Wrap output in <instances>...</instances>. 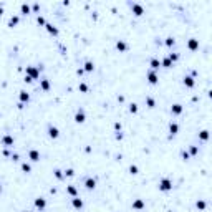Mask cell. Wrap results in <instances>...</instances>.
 Returning a JSON list of instances; mask_svg holds the SVG:
<instances>
[{
    "instance_id": "9c48e42d",
    "label": "cell",
    "mask_w": 212,
    "mask_h": 212,
    "mask_svg": "<svg viewBox=\"0 0 212 212\" xmlns=\"http://www.w3.org/2000/svg\"><path fill=\"white\" fill-rule=\"evenodd\" d=\"M184 85H187L189 88H192V86H194V78H191V76H186V78H184Z\"/></svg>"
},
{
    "instance_id": "277c9868",
    "label": "cell",
    "mask_w": 212,
    "mask_h": 212,
    "mask_svg": "<svg viewBox=\"0 0 212 212\" xmlns=\"http://www.w3.org/2000/svg\"><path fill=\"white\" fill-rule=\"evenodd\" d=\"M116 48H118L119 51H124V50L128 48V45H126L123 40H118V41H116Z\"/></svg>"
},
{
    "instance_id": "7a4b0ae2",
    "label": "cell",
    "mask_w": 212,
    "mask_h": 212,
    "mask_svg": "<svg viewBox=\"0 0 212 212\" xmlns=\"http://www.w3.org/2000/svg\"><path fill=\"white\" fill-rule=\"evenodd\" d=\"M131 8H133V12H134L136 15H142V7L139 5V3H133Z\"/></svg>"
},
{
    "instance_id": "d590c367",
    "label": "cell",
    "mask_w": 212,
    "mask_h": 212,
    "mask_svg": "<svg viewBox=\"0 0 212 212\" xmlns=\"http://www.w3.org/2000/svg\"><path fill=\"white\" fill-rule=\"evenodd\" d=\"M191 152H192V154H197V147L192 146V147H191Z\"/></svg>"
},
{
    "instance_id": "44dd1931",
    "label": "cell",
    "mask_w": 212,
    "mask_h": 212,
    "mask_svg": "<svg viewBox=\"0 0 212 212\" xmlns=\"http://www.w3.org/2000/svg\"><path fill=\"white\" fill-rule=\"evenodd\" d=\"M93 68H95V66H93V63H91V61H86V65H85V70H86V71H91Z\"/></svg>"
},
{
    "instance_id": "d6a6232c",
    "label": "cell",
    "mask_w": 212,
    "mask_h": 212,
    "mask_svg": "<svg viewBox=\"0 0 212 212\" xmlns=\"http://www.w3.org/2000/svg\"><path fill=\"white\" fill-rule=\"evenodd\" d=\"M68 192H70V194H76V189H75L73 186H70V187H68Z\"/></svg>"
},
{
    "instance_id": "d6986e66",
    "label": "cell",
    "mask_w": 212,
    "mask_h": 212,
    "mask_svg": "<svg viewBox=\"0 0 212 212\" xmlns=\"http://www.w3.org/2000/svg\"><path fill=\"white\" fill-rule=\"evenodd\" d=\"M27 73H30V75H32V76H38V71L35 70V68H27Z\"/></svg>"
},
{
    "instance_id": "ba28073f",
    "label": "cell",
    "mask_w": 212,
    "mask_h": 212,
    "mask_svg": "<svg viewBox=\"0 0 212 212\" xmlns=\"http://www.w3.org/2000/svg\"><path fill=\"white\" fill-rule=\"evenodd\" d=\"M197 46H199V41H197L196 38H191V40H189V48H191V50H196Z\"/></svg>"
},
{
    "instance_id": "5b68a950",
    "label": "cell",
    "mask_w": 212,
    "mask_h": 212,
    "mask_svg": "<svg viewBox=\"0 0 212 212\" xmlns=\"http://www.w3.org/2000/svg\"><path fill=\"white\" fill-rule=\"evenodd\" d=\"M147 78H149V83H152V85L157 83V76H156L154 71H149V73H147Z\"/></svg>"
},
{
    "instance_id": "e575fe53",
    "label": "cell",
    "mask_w": 212,
    "mask_h": 212,
    "mask_svg": "<svg viewBox=\"0 0 212 212\" xmlns=\"http://www.w3.org/2000/svg\"><path fill=\"white\" fill-rule=\"evenodd\" d=\"M129 109H131V113H136V111H138V106H136V105H131Z\"/></svg>"
},
{
    "instance_id": "74e56055",
    "label": "cell",
    "mask_w": 212,
    "mask_h": 212,
    "mask_svg": "<svg viewBox=\"0 0 212 212\" xmlns=\"http://www.w3.org/2000/svg\"><path fill=\"white\" fill-rule=\"evenodd\" d=\"M0 191H2V187H0Z\"/></svg>"
},
{
    "instance_id": "6da1fadb",
    "label": "cell",
    "mask_w": 212,
    "mask_h": 212,
    "mask_svg": "<svg viewBox=\"0 0 212 212\" xmlns=\"http://www.w3.org/2000/svg\"><path fill=\"white\" fill-rule=\"evenodd\" d=\"M171 187H172V182H171L169 179H162V181L159 182V189H161V191H169Z\"/></svg>"
},
{
    "instance_id": "7c38bea8",
    "label": "cell",
    "mask_w": 212,
    "mask_h": 212,
    "mask_svg": "<svg viewBox=\"0 0 212 212\" xmlns=\"http://www.w3.org/2000/svg\"><path fill=\"white\" fill-rule=\"evenodd\" d=\"M73 207L81 209V207H83V201H81V199H73Z\"/></svg>"
},
{
    "instance_id": "7402d4cb",
    "label": "cell",
    "mask_w": 212,
    "mask_h": 212,
    "mask_svg": "<svg viewBox=\"0 0 212 212\" xmlns=\"http://www.w3.org/2000/svg\"><path fill=\"white\" fill-rule=\"evenodd\" d=\"M159 65H161V63H159L157 60H151V66H152L154 70H156V68H159Z\"/></svg>"
},
{
    "instance_id": "ffe728a7",
    "label": "cell",
    "mask_w": 212,
    "mask_h": 212,
    "mask_svg": "<svg viewBox=\"0 0 212 212\" xmlns=\"http://www.w3.org/2000/svg\"><path fill=\"white\" fill-rule=\"evenodd\" d=\"M22 13H25V15H27V13H30V7L23 3V5H22Z\"/></svg>"
},
{
    "instance_id": "f1b7e54d",
    "label": "cell",
    "mask_w": 212,
    "mask_h": 212,
    "mask_svg": "<svg viewBox=\"0 0 212 212\" xmlns=\"http://www.w3.org/2000/svg\"><path fill=\"white\" fill-rule=\"evenodd\" d=\"M162 65H164V66H171V60H169V58H166V60L162 61Z\"/></svg>"
},
{
    "instance_id": "d4e9b609",
    "label": "cell",
    "mask_w": 212,
    "mask_h": 212,
    "mask_svg": "<svg viewBox=\"0 0 212 212\" xmlns=\"http://www.w3.org/2000/svg\"><path fill=\"white\" fill-rule=\"evenodd\" d=\"M146 101H147V105H149V108H154V100H152V98H147Z\"/></svg>"
},
{
    "instance_id": "cb8c5ba5",
    "label": "cell",
    "mask_w": 212,
    "mask_h": 212,
    "mask_svg": "<svg viewBox=\"0 0 212 212\" xmlns=\"http://www.w3.org/2000/svg\"><path fill=\"white\" fill-rule=\"evenodd\" d=\"M41 88H43V90H48V88H50V83H48L46 80H43V81H41Z\"/></svg>"
},
{
    "instance_id": "e0dca14e",
    "label": "cell",
    "mask_w": 212,
    "mask_h": 212,
    "mask_svg": "<svg viewBox=\"0 0 212 212\" xmlns=\"http://www.w3.org/2000/svg\"><path fill=\"white\" fill-rule=\"evenodd\" d=\"M20 100H22V101H28V100H30L28 93H25V91H20Z\"/></svg>"
},
{
    "instance_id": "4dcf8cb0",
    "label": "cell",
    "mask_w": 212,
    "mask_h": 212,
    "mask_svg": "<svg viewBox=\"0 0 212 212\" xmlns=\"http://www.w3.org/2000/svg\"><path fill=\"white\" fill-rule=\"evenodd\" d=\"M129 171H131L133 174H138V167H136V166H131V167H129Z\"/></svg>"
},
{
    "instance_id": "30bf717a",
    "label": "cell",
    "mask_w": 212,
    "mask_h": 212,
    "mask_svg": "<svg viewBox=\"0 0 212 212\" xmlns=\"http://www.w3.org/2000/svg\"><path fill=\"white\" fill-rule=\"evenodd\" d=\"M48 133H50V136H51V138H58V136H60V131H58L56 128H50V129H48Z\"/></svg>"
},
{
    "instance_id": "1f68e13d",
    "label": "cell",
    "mask_w": 212,
    "mask_h": 212,
    "mask_svg": "<svg viewBox=\"0 0 212 212\" xmlns=\"http://www.w3.org/2000/svg\"><path fill=\"white\" fill-rule=\"evenodd\" d=\"M73 174H75L73 169H66V171H65V176H73Z\"/></svg>"
},
{
    "instance_id": "603a6c76",
    "label": "cell",
    "mask_w": 212,
    "mask_h": 212,
    "mask_svg": "<svg viewBox=\"0 0 212 212\" xmlns=\"http://www.w3.org/2000/svg\"><path fill=\"white\" fill-rule=\"evenodd\" d=\"M46 28H48V32H51V33H55V35H56V33H58V30H56V28H53V27H51V25H50V23H48V25H46Z\"/></svg>"
},
{
    "instance_id": "8fae6325",
    "label": "cell",
    "mask_w": 212,
    "mask_h": 212,
    "mask_svg": "<svg viewBox=\"0 0 212 212\" xmlns=\"http://www.w3.org/2000/svg\"><path fill=\"white\" fill-rule=\"evenodd\" d=\"M133 207H134V209H142V207H144V202H142L141 199H138V201L133 202Z\"/></svg>"
},
{
    "instance_id": "5bb4252c",
    "label": "cell",
    "mask_w": 212,
    "mask_h": 212,
    "mask_svg": "<svg viewBox=\"0 0 212 212\" xmlns=\"http://www.w3.org/2000/svg\"><path fill=\"white\" fill-rule=\"evenodd\" d=\"M171 111H172L174 114H179V113L182 111V106H181V105H174L172 108H171Z\"/></svg>"
},
{
    "instance_id": "8992f818",
    "label": "cell",
    "mask_w": 212,
    "mask_h": 212,
    "mask_svg": "<svg viewBox=\"0 0 212 212\" xmlns=\"http://www.w3.org/2000/svg\"><path fill=\"white\" fill-rule=\"evenodd\" d=\"M35 206L36 207H40V209H45V206H46V202H45V199H41V197H38L35 201Z\"/></svg>"
},
{
    "instance_id": "8d00e7d4",
    "label": "cell",
    "mask_w": 212,
    "mask_h": 212,
    "mask_svg": "<svg viewBox=\"0 0 212 212\" xmlns=\"http://www.w3.org/2000/svg\"><path fill=\"white\" fill-rule=\"evenodd\" d=\"M2 12H3V10H2V8H0V15H2Z\"/></svg>"
},
{
    "instance_id": "83f0119b",
    "label": "cell",
    "mask_w": 212,
    "mask_h": 212,
    "mask_svg": "<svg viewBox=\"0 0 212 212\" xmlns=\"http://www.w3.org/2000/svg\"><path fill=\"white\" fill-rule=\"evenodd\" d=\"M166 45H167V46H171V45H174V38H167V41H166Z\"/></svg>"
},
{
    "instance_id": "9a60e30c",
    "label": "cell",
    "mask_w": 212,
    "mask_h": 212,
    "mask_svg": "<svg viewBox=\"0 0 212 212\" xmlns=\"http://www.w3.org/2000/svg\"><path fill=\"white\" fill-rule=\"evenodd\" d=\"M177 129H179V126H177L176 123H171V126H169V131H171L172 134H176V133H177Z\"/></svg>"
},
{
    "instance_id": "2e32d148",
    "label": "cell",
    "mask_w": 212,
    "mask_h": 212,
    "mask_svg": "<svg viewBox=\"0 0 212 212\" xmlns=\"http://www.w3.org/2000/svg\"><path fill=\"white\" fill-rule=\"evenodd\" d=\"M3 144H7V146L13 144V138H12V136H5V138H3Z\"/></svg>"
},
{
    "instance_id": "484cf974",
    "label": "cell",
    "mask_w": 212,
    "mask_h": 212,
    "mask_svg": "<svg viewBox=\"0 0 212 212\" xmlns=\"http://www.w3.org/2000/svg\"><path fill=\"white\" fill-rule=\"evenodd\" d=\"M22 169H23L25 172H30V166H28V164H22Z\"/></svg>"
},
{
    "instance_id": "836d02e7",
    "label": "cell",
    "mask_w": 212,
    "mask_h": 212,
    "mask_svg": "<svg viewBox=\"0 0 212 212\" xmlns=\"http://www.w3.org/2000/svg\"><path fill=\"white\" fill-rule=\"evenodd\" d=\"M207 136H209L207 131H202V133H201V138H202V139H207Z\"/></svg>"
},
{
    "instance_id": "f546056e",
    "label": "cell",
    "mask_w": 212,
    "mask_h": 212,
    "mask_svg": "<svg viewBox=\"0 0 212 212\" xmlns=\"http://www.w3.org/2000/svg\"><path fill=\"white\" fill-rule=\"evenodd\" d=\"M80 90H81V91H88V86H86L85 83H81V85H80Z\"/></svg>"
},
{
    "instance_id": "ac0fdd59",
    "label": "cell",
    "mask_w": 212,
    "mask_h": 212,
    "mask_svg": "<svg viewBox=\"0 0 212 212\" xmlns=\"http://www.w3.org/2000/svg\"><path fill=\"white\" fill-rule=\"evenodd\" d=\"M17 23H18V17H12V18H10V22H8V25H10V27H13V25H17Z\"/></svg>"
},
{
    "instance_id": "52a82bcc",
    "label": "cell",
    "mask_w": 212,
    "mask_h": 212,
    "mask_svg": "<svg viewBox=\"0 0 212 212\" xmlns=\"http://www.w3.org/2000/svg\"><path fill=\"white\" fill-rule=\"evenodd\" d=\"M30 159H32V161H38V159H40V152L35 151V149H32V151H30Z\"/></svg>"
},
{
    "instance_id": "3957f363",
    "label": "cell",
    "mask_w": 212,
    "mask_h": 212,
    "mask_svg": "<svg viewBox=\"0 0 212 212\" xmlns=\"http://www.w3.org/2000/svg\"><path fill=\"white\" fill-rule=\"evenodd\" d=\"M75 121H76V123H83V121H85V113H83V109H80V111L76 113Z\"/></svg>"
},
{
    "instance_id": "4fadbf2b",
    "label": "cell",
    "mask_w": 212,
    "mask_h": 212,
    "mask_svg": "<svg viewBox=\"0 0 212 212\" xmlns=\"http://www.w3.org/2000/svg\"><path fill=\"white\" fill-rule=\"evenodd\" d=\"M95 186H96L95 179H88L86 181V189H95Z\"/></svg>"
},
{
    "instance_id": "4316f807",
    "label": "cell",
    "mask_w": 212,
    "mask_h": 212,
    "mask_svg": "<svg viewBox=\"0 0 212 212\" xmlns=\"http://www.w3.org/2000/svg\"><path fill=\"white\" fill-rule=\"evenodd\" d=\"M197 207H199V209H204V207H206V202H204V201H199V202H197Z\"/></svg>"
}]
</instances>
